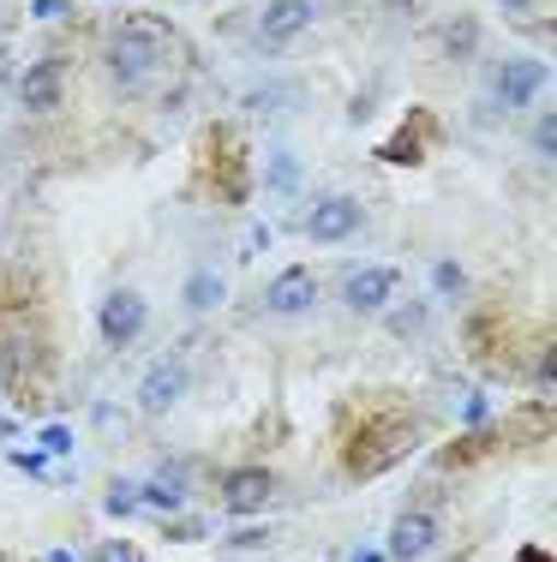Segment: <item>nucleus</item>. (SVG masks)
Returning a JSON list of instances; mask_svg holds the SVG:
<instances>
[{"instance_id":"1","label":"nucleus","mask_w":557,"mask_h":562,"mask_svg":"<svg viewBox=\"0 0 557 562\" xmlns=\"http://www.w3.org/2000/svg\"><path fill=\"white\" fill-rule=\"evenodd\" d=\"M414 443H420V425L414 419H365V425H353L348 437H341V467L353 472V479H372V472L396 467L402 455H414Z\"/></svg>"},{"instance_id":"2","label":"nucleus","mask_w":557,"mask_h":562,"mask_svg":"<svg viewBox=\"0 0 557 562\" xmlns=\"http://www.w3.org/2000/svg\"><path fill=\"white\" fill-rule=\"evenodd\" d=\"M156 24L150 19H132V24H120V31L108 36V79L120 84V91H144L150 84V72H156Z\"/></svg>"},{"instance_id":"3","label":"nucleus","mask_w":557,"mask_h":562,"mask_svg":"<svg viewBox=\"0 0 557 562\" xmlns=\"http://www.w3.org/2000/svg\"><path fill=\"white\" fill-rule=\"evenodd\" d=\"M144 300H138L132 288H108L103 293V305H96V329H103V341L108 348H132L138 341V329H144Z\"/></svg>"},{"instance_id":"4","label":"nucleus","mask_w":557,"mask_h":562,"mask_svg":"<svg viewBox=\"0 0 557 562\" xmlns=\"http://www.w3.org/2000/svg\"><path fill=\"white\" fill-rule=\"evenodd\" d=\"M396 288H402L396 264H365V270H353L341 281V300H348V312H384L396 300Z\"/></svg>"},{"instance_id":"5","label":"nucleus","mask_w":557,"mask_h":562,"mask_svg":"<svg viewBox=\"0 0 557 562\" xmlns=\"http://www.w3.org/2000/svg\"><path fill=\"white\" fill-rule=\"evenodd\" d=\"M353 234H360V203L353 198H318L306 210V239H318V246H341Z\"/></svg>"},{"instance_id":"6","label":"nucleus","mask_w":557,"mask_h":562,"mask_svg":"<svg viewBox=\"0 0 557 562\" xmlns=\"http://www.w3.org/2000/svg\"><path fill=\"white\" fill-rule=\"evenodd\" d=\"M546 84H552V67H546V60H534V55H515V60H503V67H498V96L510 102V108H527Z\"/></svg>"},{"instance_id":"7","label":"nucleus","mask_w":557,"mask_h":562,"mask_svg":"<svg viewBox=\"0 0 557 562\" xmlns=\"http://www.w3.org/2000/svg\"><path fill=\"white\" fill-rule=\"evenodd\" d=\"M270 496H276V472L270 467H234L222 479V503L234 508V515H258Z\"/></svg>"},{"instance_id":"8","label":"nucleus","mask_w":557,"mask_h":562,"mask_svg":"<svg viewBox=\"0 0 557 562\" xmlns=\"http://www.w3.org/2000/svg\"><path fill=\"white\" fill-rule=\"evenodd\" d=\"M186 383H193V377H186L181 360H156L144 372V383H138V407H144V413H169V407L186 395Z\"/></svg>"},{"instance_id":"9","label":"nucleus","mask_w":557,"mask_h":562,"mask_svg":"<svg viewBox=\"0 0 557 562\" xmlns=\"http://www.w3.org/2000/svg\"><path fill=\"white\" fill-rule=\"evenodd\" d=\"M312 300H318V276L300 270V264H294V270H282L270 288H264V305H270V312H282V317L288 312H312Z\"/></svg>"},{"instance_id":"10","label":"nucleus","mask_w":557,"mask_h":562,"mask_svg":"<svg viewBox=\"0 0 557 562\" xmlns=\"http://www.w3.org/2000/svg\"><path fill=\"white\" fill-rule=\"evenodd\" d=\"M306 24H312V0H270V7H264V19H258V36L270 48H282V43H294Z\"/></svg>"},{"instance_id":"11","label":"nucleus","mask_w":557,"mask_h":562,"mask_svg":"<svg viewBox=\"0 0 557 562\" xmlns=\"http://www.w3.org/2000/svg\"><path fill=\"white\" fill-rule=\"evenodd\" d=\"M210 156H217V162H210V168H217V186H222V198H246V162H240V138L234 132H222V126H217V132H210Z\"/></svg>"},{"instance_id":"12","label":"nucleus","mask_w":557,"mask_h":562,"mask_svg":"<svg viewBox=\"0 0 557 562\" xmlns=\"http://www.w3.org/2000/svg\"><path fill=\"white\" fill-rule=\"evenodd\" d=\"M432 545H438V520L420 515V508H414V515H402L396 527H390V557H396V562H420Z\"/></svg>"},{"instance_id":"13","label":"nucleus","mask_w":557,"mask_h":562,"mask_svg":"<svg viewBox=\"0 0 557 562\" xmlns=\"http://www.w3.org/2000/svg\"><path fill=\"white\" fill-rule=\"evenodd\" d=\"M19 102H24L31 114H48V108H55V102H60V67H55V60H36V67L24 72V79H19Z\"/></svg>"},{"instance_id":"14","label":"nucleus","mask_w":557,"mask_h":562,"mask_svg":"<svg viewBox=\"0 0 557 562\" xmlns=\"http://www.w3.org/2000/svg\"><path fill=\"white\" fill-rule=\"evenodd\" d=\"M181 300H186V312H217V305L228 300V281H222L217 270H198L193 281H186Z\"/></svg>"},{"instance_id":"15","label":"nucleus","mask_w":557,"mask_h":562,"mask_svg":"<svg viewBox=\"0 0 557 562\" xmlns=\"http://www.w3.org/2000/svg\"><path fill=\"white\" fill-rule=\"evenodd\" d=\"M138 503L144 508H181V484L174 479H144L138 484Z\"/></svg>"},{"instance_id":"16","label":"nucleus","mask_w":557,"mask_h":562,"mask_svg":"<svg viewBox=\"0 0 557 562\" xmlns=\"http://www.w3.org/2000/svg\"><path fill=\"white\" fill-rule=\"evenodd\" d=\"M270 186L276 191H294L300 186V162L288 156V150H276V156H270Z\"/></svg>"},{"instance_id":"17","label":"nucleus","mask_w":557,"mask_h":562,"mask_svg":"<svg viewBox=\"0 0 557 562\" xmlns=\"http://www.w3.org/2000/svg\"><path fill=\"white\" fill-rule=\"evenodd\" d=\"M96 562H144V551L132 539H103L96 545Z\"/></svg>"},{"instance_id":"18","label":"nucleus","mask_w":557,"mask_h":562,"mask_svg":"<svg viewBox=\"0 0 557 562\" xmlns=\"http://www.w3.org/2000/svg\"><path fill=\"white\" fill-rule=\"evenodd\" d=\"M534 150H539V156H557V114L552 108L534 120Z\"/></svg>"},{"instance_id":"19","label":"nucleus","mask_w":557,"mask_h":562,"mask_svg":"<svg viewBox=\"0 0 557 562\" xmlns=\"http://www.w3.org/2000/svg\"><path fill=\"white\" fill-rule=\"evenodd\" d=\"M414 132H396V144L378 150V162H420V144H408Z\"/></svg>"},{"instance_id":"20","label":"nucleus","mask_w":557,"mask_h":562,"mask_svg":"<svg viewBox=\"0 0 557 562\" xmlns=\"http://www.w3.org/2000/svg\"><path fill=\"white\" fill-rule=\"evenodd\" d=\"M432 281H438V293H462V288H467L462 264H438V270H432Z\"/></svg>"},{"instance_id":"21","label":"nucleus","mask_w":557,"mask_h":562,"mask_svg":"<svg viewBox=\"0 0 557 562\" xmlns=\"http://www.w3.org/2000/svg\"><path fill=\"white\" fill-rule=\"evenodd\" d=\"M138 508V484H114L108 491V515H132Z\"/></svg>"},{"instance_id":"22","label":"nucleus","mask_w":557,"mask_h":562,"mask_svg":"<svg viewBox=\"0 0 557 562\" xmlns=\"http://www.w3.org/2000/svg\"><path fill=\"white\" fill-rule=\"evenodd\" d=\"M43 449L48 455H72V431L67 425H43Z\"/></svg>"},{"instance_id":"23","label":"nucleus","mask_w":557,"mask_h":562,"mask_svg":"<svg viewBox=\"0 0 557 562\" xmlns=\"http://www.w3.org/2000/svg\"><path fill=\"white\" fill-rule=\"evenodd\" d=\"M450 55H467V48H474V43H467V36H474V24H450Z\"/></svg>"},{"instance_id":"24","label":"nucleus","mask_w":557,"mask_h":562,"mask_svg":"<svg viewBox=\"0 0 557 562\" xmlns=\"http://www.w3.org/2000/svg\"><path fill=\"white\" fill-rule=\"evenodd\" d=\"M31 12H36V19H60V12H67V0H36Z\"/></svg>"},{"instance_id":"25","label":"nucleus","mask_w":557,"mask_h":562,"mask_svg":"<svg viewBox=\"0 0 557 562\" xmlns=\"http://www.w3.org/2000/svg\"><path fill=\"white\" fill-rule=\"evenodd\" d=\"M522 562H552L546 551H534V545H527V551H522Z\"/></svg>"},{"instance_id":"26","label":"nucleus","mask_w":557,"mask_h":562,"mask_svg":"<svg viewBox=\"0 0 557 562\" xmlns=\"http://www.w3.org/2000/svg\"><path fill=\"white\" fill-rule=\"evenodd\" d=\"M43 562H79V557H72V551H48Z\"/></svg>"},{"instance_id":"27","label":"nucleus","mask_w":557,"mask_h":562,"mask_svg":"<svg viewBox=\"0 0 557 562\" xmlns=\"http://www.w3.org/2000/svg\"><path fill=\"white\" fill-rule=\"evenodd\" d=\"M12 431H19V425H12V413H0V437H12Z\"/></svg>"},{"instance_id":"28","label":"nucleus","mask_w":557,"mask_h":562,"mask_svg":"<svg viewBox=\"0 0 557 562\" xmlns=\"http://www.w3.org/2000/svg\"><path fill=\"white\" fill-rule=\"evenodd\" d=\"M353 562H384V557H378V551H353Z\"/></svg>"},{"instance_id":"29","label":"nucleus","mask_w":557,"mask_h":562,"mask_svg":"<svg viewBox=\"0 0 557 562\" xmlns=\"http://www.w3.org/2000/svg\"><path fill=\"white\" fill-rule=\"evenodd\" d=\"M503 7H515V12H522V7H534V0H503Z\"/></svg>"}]
</instances>
